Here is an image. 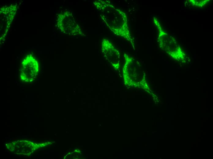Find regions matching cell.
Wrapping results in <instances>:
<instances>
[{"mask_svg": "<svg viewBox=\"0 0 213 159\" xmlns=\"http://www.w3.org/2000/svg\"><path fill=\"white\" fill-rule=\"evenodd\" d=\"M94 4L108 28L115 35L133 45L134 39L130 33L126 13L109 1L96 0Z\"/></svg>", "mask_w": 213, "mask_h": 159, "instance_id": "6da1fadb", "label": "cell"}, {"mask_svg": "<svg viewBox=\"0 0 213 159\" xmlns=\"http://www.w3.org/2000/svg\"><path fill=\"white\" fill-rule=\"evenodd\" d=\"M56 21L58 28L63 33L72 36L83 35L71 12L66 11L58 14Z\"/></svg>", "mask_w": 213, "mask_h": 159, "instance_id": "7a4b0ae2", "label": "cell"}, {"mask_svg": "<svg viewBox=\"0 0 213 159\" xmlns=\"http://www.w3.org/2000/svg\"><path fill=\"white\" fill-rule=\"evenodd\" d=\"M17 9L16 5L6 6L0 9V39L5 38L15 16Z\"/></svg>", "mask_w": 213, "mask_h": 159, "instance_id": "3957f363", "label": "cell"}, {"mask_svg": "<svg viewBox=\"0 0 213 159\" xmlns=\"http://www.w3.org/2000/svg\"><path fill=\"white\" fill-rule=\"evenodd\" d=\"M38 70V62L33 56L29 55L22 61L21 75L23 80L31 81L36 76Z\"/></svg>", "mask_w": 213, "mask_h": 159, "instance_id": "277c9868", "label": "cell"}, {"mask_svg": "<svg viewBox=\"0 0 213 159\" xmlns=\"http://www.w3.org/2000/svg\"><path fill=\"white\" fill-rule=\"evenodd\" d=\"M102 51L105 56L115 68L119 67V53L108 39H103L102 43Z\"/></svg>", "mask_w": 213, "mask_h": 159, "instance_id": "5b68a950", "label": "cell"}, {"mask_svg": "<svg viewBox=\"0 0 213 159\" xmlns=\"http://www.w3.org/2000/svg\"><path fill=\"white\" fill-rule=\"evenodd\" d=\"M190 1L192 4H194V5L198 7H202L206 4L208 2L207 0H193L194 1H193V0H190Z\"/></svg>", "mask_w": 213, "mask_h": 159, "instance_id": "8992f818", "label": "cell"}]
</instances>
